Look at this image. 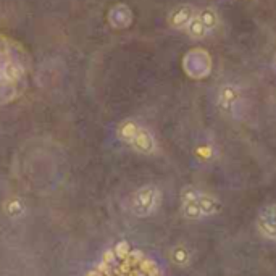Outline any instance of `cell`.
I'll use <instances>...</instances> for the list:
<instances>
[{
    "mask_svg": "<svg viewBox=\"0 0 276 276\" xmlns=\"http://www.w3.org/2000/svg\"><path fill=\"white\" fill-rule=\"evenodd\" d=\"M160 202V191L154 186H144L131 197V210L137 217L150 215Z\"/></svg>",
    "mask_w": 276,
    "mask_h": 276,
    "instance_id": "obj_1",
    "label": "cell"
},
{
    "mask_svg": "<svg viewBox=\"0 0 276 276\" xmlns=\"http://www.w3.org/2000/svg\"><path fill=\"white\" fill-rule=\"evenodd\" d=\"M257 226H259V231L265 237L276 241V204L267 205L265 209L259 213Z\"/></svg>",
    "mask_w": 276,
    "mask_h": 276,
    "instance_id": "obj_2",
    "label": "cell"
},
{
    "mask_svg": "<svg viewBox=\"0 0 276 276\" xmlns=\"http://www.w3.org/2000/svg\"><path fill=\"white\" fill-rule=\"evenodd\" d=\"M194 16H196V11H194L192 5H187V3L178 5L170 13V16H168V24L173 29H186Z\"/></svg>",
    "mask_w": 276,
    "mask_h": 276,
    "instance_id": "obj_3",
    "label": "cell"
},
{
    "mask_svg": "<svg viewBox=\"0 0 276 276\" xmlns=\"http://www.w3.org/2000/svg\"><path fill=\"white\" fill-rule=\"evenodd\" d=\"M241 100V91L233 84L221 86V89L218 92V105L221 107L223 111L231 113L234 110V107L239 104Z\"/></svg>",
    "mask_w": 276,
    "mask_h": 276,
    "instance_id": "obj_4",
    "label": "cell"
},
{
    "mask_svg": "<svg viewBox=\"0 0 276 276\" xmlns=\"http://www.w3.org/2000/svg\"><path fill=\"white\" fill-rule=\"evenodd\" d=\"M131 146L142 154H152L155 150V139L147 129L139 128L137 134L134 136V139L131 141Z\"/></svg>",
    "mask_w": 276,
    "mask_h": 276,
    "instance_id": "obj_5",
    "label": "cell"
},
{
    "mask_svg": "<svg viewBox=\"0 0 276 276\" xmlns=\"http://www.w3.org/2000/svg\"><path fill=\"white\" fill-rule=\"evenodd\" d=\"M197 204L200 207V212H202L204 217L217 215V213L221 212V202L218 199L209 196V194L200 192V196L197 199Z\"/></svg>",
    "mask_w": 276,
    "mask_h": 276,
    "instance_id": "obj_6",
    "label": "cell"
},
{
    "mask_svg": "<svg viewBox=\"0 0 276 276\" xmlns=\"http://www.w3.org/2000/svg\"><path fill=\"white\" fill-rule=\"evenodd\" d=\"M115 16H116V20L110 21L115 28H126V26H129L131 18H133V15H131V10L126 7V5H123V3L116 5V7L110 11V18H115Z\"/></svg>",
    "mask_w": 276,
    "mask_h": 276,
    "instance_id": "obj_7",
    "label": "cell"
},
{
    "mask_svg": "<svg viewBox=\"0 0 276 276\" xmlns=\"http://www.w3.org/2000/svg\"><path fill=\"white\" fill-rule=\"evenodd\" d=\"M200 18V21H202V24L205 26V29L209 31H213V29H217L218 26V23H220V18H218V13H217V10L215 8H210V7H207L204 8L200 13L197 15Z\"/></svg>",
    "mask_w": 276,
    "mask_h": 276,
    "instance_id": "obj_8",
    "label": "cell"
},
{
    "mask_svg": "<svg viewBox=\"0 0 276 276\" xmlns=\"http://www.w3.org/2000/svg\"><path fill=\"white\" fill-rule=\"evenodd\" d=\"M139 124L133 120H126L120 124V128H118V136L121 137L124 142L131 144V141L134 139V136L137 134V131H139Z\"/></svg>",
    "mask_w": 276,
    "mask_h": 276,
    "instance_id": "obj_9",
    "label": "cell"
},
{
    "mask_svg": "<svg viewBox=\"0 0 276 276\" xmlns=\"http://www.w3.org/2000/svg\"><path fill=\"white\" fill-rule=\"evenodd\" d=\"M181 210H183V215L187 220H194V221L204 217L197 200H181Z\"/></svg>",
    "mask_w": 276,
    "mask_h": 276,
    "instance_id": "obj_10",
    "label": "cell"
},
{
    "mask_svg": "<svg viewBox=\"0 0 276 276\" xmlns=\"http://www.w3.org/2000/svg\"><path fill=\"white\" fill-rule=\"evenodd\" d=\"M186 31L192 39H204V37L209 34V31L205 29V26L202 24V21H200V18L197 15L192 18L189 24H187Z\"/></svg>",
    "mask_w": 276,
    "mask_h": 276,
    "instance_id": "obj_11",
    "label": "cell"
},
{
    "mask_svg": "<svg viewBox=\"0 0 276 276\" xmlns=\"http://www.w3.org/2000/svg\"><path fill=\"white\" fill-rule=\"evenodd\" d=\"M171 259L176 265L183 267V265H186V263H189V250H187L184 246L174 247L173 252H171Z\"/></svg>",
    "mask_w": 276,
    "mask_h": 276,
    "instance_id": "obj_12",
    "label": "cell"
},
{
    "mask_svg": "<svg viewBox=\"0 0 276 276\" xmlns=\"http://www.w3.org/2000/svg\"><path fill=\"white\" fill-rule=\"evenodd\" d=\"M196 157L200 162H209L215 157V149H213V146L209 142L200 144V146H197V149H196Z\"/></svg>",
    "mask_w": 276,
    "mask_h": 276,
    "instance_id": "obj_13",
    "label": "cell"
},
{
    "mask_svg": "<svg viewBox=\"0 0 276 276\" xmlns=\"http://www.w3.org/2000/svg\"><path fill=\"white\" fill-rule=\"evenodd\" d=\"M5 209H7L10 217H18V215H21V213L24 212V207H23V204L18 199L8 200V204H7V207H5Z\"/></svg>",
    "mask_w": 276,
    "mask_h": 276,
    "instance_id": "obj_14",
    "label": "cell"
}]
</instances>
